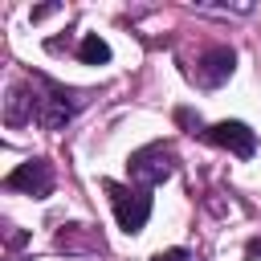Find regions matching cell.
I'll return each instance as SVG.
<instances>
[{"instance_id":"obj_2","label":"cell","mask_w":261,"mask_h":261,"mask_svg":"<svg viewBox=\"0 0 261 261\" xmlns=\"http://www.w3.org/2000/svg\"><path fill=\"white\" fill-rule=\"evenodd\" d=\"M126 171H130V179L147 192V188L163 184V179L175 171V151H171L167 143H147V147H139V151L126 159Z\"/></svg>"},{"instance_id":"obj_7","label":"cell","mask_w":261,"mask_h":261,"mask_svg":"<svg viewBox=\"0 0 261 261\" xmlns=\"http://www.w3.org/2000/svg\"><path fill=\"white\" fill-rule=\"evenodd\" d=\"M33 118H37V90L29 82H16L4 102V126H24Z\"/></svg>"},{"instance_id":"obj_4","label":"cell","mask_w":261,"mask_h":261,"mask_svg":"<svg viewBox=\"0 0 261 261\" xmlns=\"http://www.w3.org/2000/svg\"><path fill=\"white\" fill-rule=\"evenodd\" d=\"M4 192H24L33 200H45L53 192V163L49 159H29L4 175Z\"/></svg>"},{"instance_id":"obj_11","label":"cell","mask_w":261,"mask_h":261,"mask_svg":"<svg viewBox=\"0 0 261 261\" xmlns=\"http://www.w3.org/2000/svg\"><path fill=\"white\" fill-rule=\"evenodd\" d=\"M151 261H192V257H188V249H163V253H155Z\"/></svg>"},{"instance_id":"obj_10","label":"cell","mask_w":261,"mask_h":261,"mask_svg":"<svg viewBox=\"0 0 261 261\" xmlns=\"http://www.w3.org/2000/svg\"><path fill=\"white\" fill-rule=\"evenodd\" d=\"M175 122H179V126H188L192 135H204V126H200V114H192L188 106H179V110H175Z\"/></svg>"},{"instance_id":"obj_6","label":"cell","mask_w":261,"mask_h":261,"mask_svg":"<svg viewBox=\"0 0 261 261\" xmlns=\"http://www.w3.org/2000/svg\"><path fill=\"white\" fill-rule=\"evenodd\" d=\"M204 139L216 143V147H224V151H232V155H241V159H249V155L257 151V135H253L245 122H237V118H224V122L208 126Z\"/></svg>"},{"instance_id":"obj_9","label":"cell","mask_w":261,"mask_h":261,"mask_svg":"<svg viewBox=\"0 0 261 261\" xmlns=\"http://www.w3.org/2000/svg\"><path fill=\"white\" fill-rule=\"evenodd\" d=\"M57 245H61V249H102V241H98L86 224H69L65 232H57Z\"/></svg>"},{"instance_id":"obj_1","label":"cell","mask_w":261,"mask_h":261,"mask_svg":"<svg viewBox=\"0 0 261 261\" xmlns=\"http://www.w3.org/2000/svg\"><path fill=\"white\" fill-rule=\"evenodd\" d=\"M33 82H37V122L45 130H61L82 110V102H86L77 90H65L53 77H33Z\"/></svg>"},{"instance_id":"obj_12","label":"cell","mask_w":261,"mask_h":261,"mask_svg":"<svg viewBox=\"0 0 261 261\" xmlns=\"http://www.w3.org/2000/svg\"><path fill=\"white\" fill-rule=\"evenodd\" d=\"M49 12H57V8H53V4H45V8H33V20H45Z\"/></svg>"},{"instance_id":"obj_13","label":"cell","mask_w":261,"mask_h":261,"mask_svg":"<svg viewBox=\"0 0 261 261\" xmlns=\"http://www.w3.org/2000/svg\"><path fill=\"white\" fill-rule=\"evenodd\" d=\"M249 257H261V241H249Z\"/></svg>"},{"instance_id":"obj_5","label":"cell","mask_w":261,"mask_h":261,"mask_svg":"<svg viewBox=\"0 0 261 261\" xmlns=\"http://www.w3.org/2000/svg\"><path fill=\"white\" fill-rule=\"evenodd\" d=\"M232 65H237V53L228 45H212L208 53L196 57V69H192V82L204 86V90H216L232 77Z\"/></svg>"},{"instance_id":"obj_8","label":"cell","mask_w":261,"mask_h":261,"mask_svg":"<svg viewBox=\"0 0 261 261\" xmlns=\"http://www.w3.org/2000/svg\"><path fill=\"white\" fill-rule=\"evenodd\" d=\"M77 57H82L86 65H106V61H110V45H106L98 33H86L82 45H77Z\"/></svg>"},{"instance_id":"obj_3","label":"cell","mask_w":261,"mask_h":261,"mask_svg":"<svg viewBox=\"0 0 261 261\" xmlns=\"http://www.w3.org/2000/svg\"><path fill=\"white\" fill-rule=\"evenodd\" d=\"M102 188L110 196V208H114L118 228L122 232H139L147 224V216H151V196L143 188H126V184H114V179H106Z\"/></svg>"}]
</instances>
